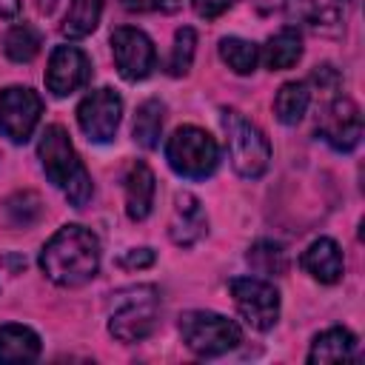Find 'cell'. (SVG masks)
Here are the masks:
<instances>
[{
	"instance_id": "obj_1",
	"label": "cell",
	"mask_w": 365,
	"mask_h": 365,
	"mask_svg": "<svg viewBox=\"0 0 365 365\" xmlns=\"http://www.w3.org/2000/svg\"><path fill=\"white\" fill-rule=\"evenodd\" d=\"M43 274L60 288H77L100 271V242L86 225H63L40 251Z\"/></svg>"
},
{
	"instance_id": "obj_2",
	"label": "cell",
	"mask_w": 365,
	"mask_h": 365,
	"mask_svg": "<svg viewBox=\"0 0 365 365\" xmlns=\"http://www.w3.org/2000/svg\"><path fill=\"white\" fill-rule=\"evenodd\" d=\"M37 157H40L46 177L66 194V200L74 208H83L91 200V194H94L91 174L86 171L83 160L77 157V151L68 140V131L63 125H57V123L46 125V131L37 143Z\"/></svg>"
},
{
	"instance_id": "obj_3",
	"label": "cell",
	"mask_w": 365,
	"mask_h": 365,
	"mask_svg": "<svg viewBox=\"0 0 365 365\" xmlns=\"http://www.w3.org/2000/svg\"><path fill=\"white\" fill-rule=\"evenodd\" d=\"M160 319V294L154 285H131L114 291L108 299V334L120 342H140L151 336Z\"/></svg>"
},
{
	"instance_id": "obj_4",
	"label": "cell",
	"mask_w": 365,
	"mask_h": 365,
	"mask_svg": "<svg viewBox=\"0 0 365 365\" xmlns=\"http://www.w3.org/2000/svg\"><path fill=\"white\" fill-rule=\"evenodd\" d=\"M220 123H222V131L228 137V160H231L234 171L242 180L262 177L268 171V163H271L268 137L251 120H245L237 108H220Z\"/></svg>"
},
{
	"instance_id": "obj_5",
	"label": "cell",
	"mask_w": 365,
	"mask_h": 365,
	"mask_svg": "<svg viewBox=\"0 0 365 365\" xmlns=\"http://www.w3.org/2000/svg\"><path fill=\"white\" fill-rule=\"evenodd\" d=\"M165 160L174 174L185 180H205L220 165L217 140L200 125H180L165 140Z\"/></svg>"
},
{
	"instance_id": "obj_6",
	"label": "cell",
	"mask_w": 365,
	"mask_h": 365,
	"mask_svg": "<svg viewBox=\"0 0 365 365\" xmlns=\"http://www.w3.org/2000/svg\"><path fill=\"white\" fill-rule=\"evenodd\" d=\"M180 336L185 348L197 356H222L242 342V331L234 319L217 311H185L180 317Z\"/></svg>"
},
{
	"instance_id": "obj_7",
	"label": "cell",
	"mask_w": 365,
	"mask_h": 365,
	"mask_svg": "<svg viewBox=\"0 0 365 365\" xmlns=\"http://www.w3.org/2000/svg\"><path fill=\"white\" fill-rule=\"evenodd\" d=\"M240 317L254 331H271L279 319V291L259 277H234L228 282Z\"/></svg>"
},
{
	"instance_id": "obj_8",
	"label": "cell",
	"mask_w": 365,
	"mask_h": 365,
	"mask_svg": "<svg viewBox=\"0 0 365 365\" xmlns=\"http://www.w3.org/2000/svg\"><path fill=\"white\" fill-rule=\"evenodd\" d=\"M43 114V100L29 86H9L0 91V134L11 143H26Z\"/></svg>"
},
{
	"instance_id": "obj_9",
	"label": "cell",
	"mask_w": 365,
	"mask_h": 365,
	"mask_svg": "<svg viewBox=\"0 0 365 365\" xmlns=\"http://www.w3.org/2000/svg\"><path fill=\"white\" fill-rule=\"evenodd\" d=\"M120 120H123V97L108 86L88 91L77 106L80 131L91 143H111L120 128Z\"/></svg>"
},
{
	"instance_id": "obj_10",
	"label": "cell",
	"mask_w": 365,
	"mask_h": 365,
	"mask_svg": "<svg viewBox=\"0 0 365 365\" xmlns=\"http://www.w3.org/2000/svg\"><path fill=\"white\" fill-rule=\"evenodd\" d=\"M111 54L120 77L128 83L145 80L157 66V51L151 37L134 26H120L111 31Z\"/></svg>"
},
{
	"instance_id": "obj_11",
	"label": "cell",
	"mask_w": 365,
	"mask_h": 365,
	"mask_svg": "<svg viewBox=\"0 0 365 365\" xmlns=\"http://www.w3.org/2000/svg\"><path fill=\"white\" fill-rule=\"evenodd\" d=\"M317 131L319 137L339 154H348L359 145L362 140V114H359V106L351 100V97H334L328 100V106L322 108L319 114V123H317Z\"/></svg>"
},
{
	"instance_id": "obj_12",
	"label": "cell",
	"mask_w": 365,
	"mask_h": 365,
	"mask_svg": "<svg viewBox=\"0 0 365 365\" xmlns=\"http://www.w3.org/2000/svg\"><path fill=\"white\" fill-rule=\"evenodd\" d=\"M91 80V60L77 46H57L48 57L46 88L54 97H68Z\"/></svg>"
},
{
	"instance_id": "obj_13",
	"label": "cell",
	"mask_w": 365,
	"mask_h": 365,
	"mask_svg": "<svg viewBox=\"0 0 365 365\" xmlns=\"http://www.w3.org/2000/svg\"><path fill=\"white\" fill-rule=\"evenodd\" d=\"M205 231H208V217L202 211V202L188 191L174 194V208H171V220H168L171 242L180 248H191L194 242H200L205 237Z\"/></svg>"
},
{
	"instance_id": "obj_14",
	"label": "cell",
	"mask_w": 365,
	"mask_h": 365,
	"mask_svg": "<svg viewBox=\"0 0 365 365\" xmlns=\"http://www.w3.org/2000/svg\"><path fill=\"white\" fill-rule=\"evenodd\" d=\"M123 191H125V214L134 222H143L151 214L154 205V191H157V180L154 171L148 168V163L134 160L123 177Z\"/></svg>"
},
{
	"instance_id": "obj_15",
	"label": "cell",
	"mask_w": 365,
	"mask_h": 365,
	"mask_svg": "<svg viewBox=\"0 0 365 365\" xmlns=\"http://www.w3.org/2000/svg\"><path fill=\"white\" fill-rule=\"evenodd\" d=\"M299 265L322 285H334L342 279V271H345V259H342V248L336 245V240L331 237H319L314 240L302 257H299Z\"/></svg>"
},
{
	"instance_id": "obj_16",
	"label": "cell",
	"mask_w": 365,
	"mask_h": 365,
	"mask_svg": "<svg viewBox=\"0 0 365 365\" xmlns=\"http://www.w3.org/2000/svg\"><path fill=\"white\" fill-rule=\"evenodd\" d=\"M40 336L20 322H6L0 325V362L3 365H17V362H34L40 356Z\"/></svg>"
},
{
	"instance_id": "obj_17",
	"label": "cell",
	"mask_w": 365,
	"mask_h": 365,
	"mask_svg": "<svg viewBox=\"0 0 365 365\" xmlns=\"http://www.w3.org/2000/svg\"><path fill=\"white\" fill-rule=\"evenodd\" d=\"M356 354V336L348 328H325L322 334L314 336L311 351H308V362L311 365H325V362H351Z\"/></svg>"
},
{
	"instance_id": "obj_18",
	"label": "cell",
	"mask_w": 365,
	"mask_h": 365,
	"mask_svg": "<svg viewBox=\"0 0 365 365\" xmlns=\"http://www.w3.org/2000/svg\"><path fill=\"white\" fill-rule=\"evenodd\" d=\"M299 57H302V34H299L294 26L279 29V31L268 40V46H265V51H262V60H265V66H268L271 71L291 68V66L299 63Z\"/></svg>"
},
{
	"instance_id": "obj_19",
	"label": "cell",
	"mask_w": 365,
	"mask_h": 365,
	"mask_svg": "<svg viewBox=\"0 0 365 365\" xmlns=\"http://www.w3.org/2000/svg\"><path fill=\"white\" fill-rule=\"evenodd\" d=\"M311 106V88L302 80H288L274 97V114L282 125H297Z\"/></svg>"
},
{
	"instance_id": "obj_20",
	"label": "cell",
	"mask_w": 365,
	"mask_h": 365,
	"mask_svg": "<svg viewBox=\"0 0 365 365\" xmlns=\"http://www.w3.org/2000/svg\"><path fill=\"white\" fill-rule=\"evenodd\" d=\"M100 17H103V0H71L60 23V34L68 40H83L100 26Z\"/></svg>"
},
{
	"instance_id": "obj_21",
	"label": "cell",
	"mask_w": 365,
	"mask_h": 365,
	"mask_svg": "<svg viewBox=\"0 0 365 365\" xmlns=\"http://www.w3.org/2000/svg\"><path fill=\"white\" fill-rule=\"evenodd\" d=\"M163 120H165V106L163 100L151 97L145 103H140L137 114H134V125H131V134L134 140L143 145V148H157L160 145V131H163Z\"/></svg>"
},
{
	"instance_id": "obj_22",
	"label": "cell",
	"mask_w": 365,
	"mask_h": 365,
	"mask_svg": "<svg viewBox=\"0 0 365 365\" xmlns=\"http://www.w3.org/2000/svg\"><path fill=\"white\" fill-rule=\"evenodd\" d=\"M40 46H43V37L31 23H17L3 37V51L11 63H31L37 57Z\"/></svg>"
},
{
	"instance_id": "obj_23",
	"label": "cell",
	"mask_w": 365,
	"mask_h": 365,
	"mask_svg": "<svg viewBox=\"0 0 365 365\" xmlns=\"http://www.w3.org/2000/svg\"><path fill=\"white\" fill-rule=\"evenodd\" d=\"M245 259H248V265H251L257 274H262V277H282V274L288 271V254H285V248H282L279 242H274V240H259V242H254V245L248 248Z\"/></svg>"
},
{
	"instance_id": "obj_24",
	"label": "cell",
	"mask_w": 365,
	"mask_h": 365,
	"mask_svg": "<svg viewBox=\"0 0 365 365\" xmlns=\"http://www.w3.org/2000/svg\"><path fill=\"white\" fill-rule=\"evenodd\" d=\"M220 57L234 74H251L259 63V46L251 40H242V37H222Z\"/></svg>"
},
{
	"instance_id": "obj_25",
	"label": "cell",
	"mask_w": 365,
	"mask_h": 365,
	"mask_svg": "<svg viewBox=\"0 0 365 365\" xmlns=\"http://www.w3.org/2000/svg\"><path fill=\"white\" fill-rule=\"evenodd\" d=\"M194 51H197V31L191 26L177 29L174 46H171V57H168V74L171 77H185L191 63H194Z\"/></svg>"
},
{
	"instance_id": "obj_26",
	"label": "cell",
	"mask_w": 365,
	"mask_h": 365,
	"mask_svg": "<svg viewBox=\"0 0 365 365\" xmlns=\"http://www.w3.org/2000/svg\"><path fill=\"white\" fill-rule=\"evenodd\" d=\"M6 214H9V220L14 225H23L26 228V225H34L40 220L43 202H40V197L34 191H17V194H11L6 200Z\"/></svg>"
},
{
	"instance_id": "obj_27",
	"label": "cell",
	"mask_w": 365,
	"mask_h": 365,
	"mask_svg": "<svg viewBox=\"0 0 365 365\" xmlns=\"http://www.w3.org/2000/svg\"><path fill=\"white\" fill-rule=\"evenodd\" d=\"M154 259H157V254L151 248H131L117 259V265L125 271H140V268H151Z\"/></svg>"
},
{
	"instance_id": "obj_28",
	"label": "cell",
	"mask_w": 365,
	"mask_h": 365,
	"mask_svg": "<svg viewBox=\"0 0 365 365\" xmlns=\"http://www.w3.org/2000/svg\"><path fill=\"white\" fill-rule=\"evenodd\" d=\"M128 11H163L171 14L180 9V0H123Z\"/></svg>"
},
{
	"instance_id": "obj_29",
	"label": "cell",
	"mask_w": 365,
	"mask_h": 365,
	"mask_svg": "<svg viewBox=\"0 0 365 365\" xmlns=\"http://www.w3.org/2000/svg\"><path fill=\"white\" fill-rule=\"evenodd\" d=\"M191 6H194V11H197L202 20H214V17H220L222 11H228V9L234 6V0H191Z\"/></svg>"
},
{
	"instance_id": "obj_30",
	"label": "cell",
	"mask_w": 365,
	"mask_h": 365,
	"mask_svg": "<svg viewBox=\"0 0 365 365\" xmlns=\"http://www.w3.org/2000/svg\"><path fill=\"white\" fill-rule=\"evenodd\" d=\"M20 14V0H0V17H17Z\"/></svg>"
}]
</instances>
